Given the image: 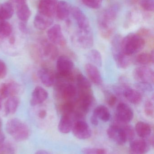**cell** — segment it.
I'll return each mask as SVG.
<instances>
[{
	"instance_id": "16",
	"label": "cell",
	"mask_w": 154,
	"mask_h": 154,
	"mask_svg": "<svg viewBox=\"0 0 154 154\" xmlns=\"http://www.w3.org/2000/svg\"><path fill=\"white\" fill-rule=\"evenodd\" d=\"M53 18L38 13L34 17L33 25L34 27L39 30H44L52 25Z\"/></svg>"
},
{
	"instance_id": "29",
	"label": "cell",
	"mask_w": 154,
	"mask_h": 154,
	"mask_svg": "<svg viewBox=\"0 0 154 154\" xmlns=\"http://www.w3.org/2000/svg\"><path fill=\"white\" fill-rule=\"evenodd\" d=\"M93 115H95L98 119H101L105 122L109 121L111 118V115L108 109L103 105L96 107L94 109Z\"/></svg>"
},
{
	"instance_id": "43",
	"label": "cell",
	"mask_w": 154,
	"mask_h": 154,
	"mask_svg": "<svg viewBox=\"0 0 154 154\" xmlns=\"http://www.w3.org/2000/svg\"><path fill=\"white\" fill-rule=\"evenodd\" d=\"M19 29L23 33L27 34L29 32L27 22H25L20 21L18 24Z\"/></svg>"
},
{
	"instance_id": "8",
	"label": "cell",
	"mask_w": 154,
	"mask_h": 154,
	"mask_svg": "<svg viewBox=\"0 0 154 154\" xmlns=\"http://www.w3.org/2000/svg\"><path fill=\"white\" fill-rule=\"evenodd\" d=\"M71 131L74 136L81 140L88 139L92 135V132L89 126L83 120L75 121L73 123Z\"/></svg>"
},
{
	"instance_id": "51",
	"label": "cell",
	"mask_w": 154,
	"mask_h": 154,
	"mask_svg": "<svg viewBox=\"0 0 154 154\" xmlns=\"http://www.w3.org/2000/svg\"><path fill=\"white\" fill-rule=\"evenodd\" d=\"M2 119L0 118V132H2Z\"/></svg>"
},
{
	"instance_id": "27",
	"label": "cell",
	"mask_w": 154,
	"mask_h": 154,
	"mask_svg": "<svg viewBox=\"0 0 154 154\" xmlns=\"http://www.w3.org/2000/svg\"><path fill=\"white\" fill-rule=\"evenodd\" d=\"M135 131L138 136L144 139L150 136L152 133V128L147 123L139 121L136 125Z\"/></svg>"
},
{
	"instance_id": "44",
	"label": "cell",
	"mask_w": 154,
	"mask_h": 154,
	"mask_svg": "<svg viewBox=\"0 0 154 154\" xmlns=\"http://www.w3.org/2000/svg\"><path fill=\"white\" fill-rule=\"evenodd\" d=\"M47 116V111L45 109H42L38 113V117L41 119H44Z\"/></svg>"
},
{
	"instance_id": "45",
	"label": "cell",
	"mask_w": 154,
	"mask_h": 154,
	"mask_svg": "<svg viewBox=\"0 0 154 154\" xmlns=\"http://www.w3.org/2000/svg\"><path fill=\"white\" fill-rule=\"evenodd\" d=\"M90 122L92 125L95 126H97L99 124V119L95 115H92L90 118Z\"/></svg>"
},
{
	"instance_id": "28",
	"label": "cell",
	"mask_w": 154,
	"mask_h": 154,
	"mask_svg": "<svg viewBox=\"0 0 154 154\" xmlns=\"http://www.w3.org/2000/svg\"><path fill=\"white\" fill-rule=\"evenodd\" d=\"M154 51L152 52H143L138 54L135 58L136 62L139 65L146 66L153 64Z\"/></svg>"
},
{
	"instance_id": "47",
	"label": "cell",
	"mask_w": 154,
	"mask_h": 154,
	"mask_svg": "<svg viewBox=\"0 0 154 154\" xmlns=\"http://www.w3.org/2000/svg\"><path fill=\"white\" fill-rule=\"evenodd\" d=\"M5 140V136L2 132H0V144L3 143Z\"/></svg>"
},
{
	"instance_id": "17",
	"label": "cell",
	"mask_w": 154,
	"mask_h": 154,
	"mask_svg": "<svg viewBox=\"0 0 154 154\" xmlns=\"http://www.w3.org/2000/svg\"><path fill=\"white\" fill-rule=\"evenodd\" d=\"M85 70L91 82L96 85L102 84L103 79L97 67L91 63H88L85 66Z\"/></svg>"
},
{
	"instance_id": "34",
	"label": "cell",
	"mask_w": 154,
	"mask_h": 154,
	"mask_svg": "<svg viewBox=\"0 0 154 154\" xmlns=\"http://www.w3.org/2000/svg\"><path fill=\"white\" fill-rule=\"evenodd\" d=\"M135 88L141 94L142 93L148 94L153 91L152 84L148 82H137L135 84Z\"/></svg>"
},
{
	"instance_id": "50",
	"label": "cell",
	"mask_w": 154,
	"mask_h": 154,
	"mask_svg": "<svg viewBox=\"0 0 154 154\" xmlns=\"http://www.w3.org/2000/svg\"><path fill=\"white\" fill-rule=\"evenodd\" d=\"M2 99L0 97V110L2 109Z\"/></svg>"
},
{
	"instance_id": "10",
	"label": "cell",
	"mask_w": 154,
	"mask_h": 154,
	"mask_svg": "<svg viewBox=\"0 0 154 154\" xmlns=\"http://www.w3.org/2000/svg\"><path fill=\"white\" fill-rule=\"evenodd\" d=\"M22 91V87L14 82H5L0 86V97L6 99L12 96H16Z\"/></svg>"
},
{
	"instance_id": "39",
	"label": "cell",
	"mask_w": 154,
	"mask_h": 154,
	"mask_svg": "<svg viewBox=\"0 0 154 154\" xmlns=\"http://www.w3.org/2000/svg\"><path fill=\"white\" fill-rule=\"evenodd\" d=\"M144 112L147 116L153 117L154 108L153 101L152 100H147L146 101L144 105Z\"/></svg>"
},
{
	"instance_id": "12",
	"label": "cell",
	"mask_w": 154,
	"mask_h": 154,
	"mask_svg": "<svg viewBox=\"0 0 154 154\" xmlns=\"http://www.w3.org/2000/svg\"><path fill=\"white\" fill-rule=\"evenodd\" d=\"M58 2V0H39L38 13L52 18L55 14Z\"/></svg>"
},
{
	"instance_id": "33",
	"label": "cell",
	"mask_w": 154,
	"mask_h": 154,
	"mask_svg": "<svg viewBox=\"0 0 154 154\" xmlns=\"http://www.w3.org/2000/svg\"><path fill=\"white\" fill-rule=\"evenodd\" d=\"M76 109V103L72 100L65 101L60 106V110L62 115L71 116Z\"/></svg>"
},
{
	"instance_id": "52",
	"label": "cell",
	"mask_w": 154,
	"mask_h": 154,
	"mask_svg": "<svg viewBox=\"0 0 154 154\" xmlns=\"http://www.w3.org/2000/svg\"><path fill=\"white\" fill-rule=\"evenodd\" d=\"M1 39H2V38H1V37H0V40H1Z\"/></svg>"
},
{
	"instance_id": "1",
	"label": "cell",
	"mask_w": 154,
	"mask_h": 154,
	"mask_svg": "<svg viewBox=\"0 0 154 154\" xmlns=\"http://www.w3.org/2000/svg\"><path fill=\"white\" fill-rule=\"evenodd\" d=\"M119 6L114 5L107 9L98 21L99 28L101 36L104 38H110L113 32L112 23L117 17Z\"/></svg>"
},
{
	"instance_id": "36",
	"label": "cell",
	"mask_w": 154,
	"mask_h": 154,
	"mask_svg": "<svg viewBox=\"0 0 154 154\" xmlns=\"http://www.w3.org/2000/svg\"><path fill=\"white\" fill-rule=\"evenodd\" d=\"M0 154H15L14 146L9 142L0 144Z\"/></svg>"
},
{
	"instance_id": "2",
	"label": "cell",
	"mask_w": 154,
	"mask_h": 154,
	"mask_svg": "<svg viewBox=\"0 0 154 154\" xmlns=\"http://www.w3.org/2000/svg\"><path fill=\"white\" fill-rule=\"evenodd\" d=\"M145 40L138 34L129 33L121 41L122 52L127 56L132 55L142 51L145 46Z\"/></svg>"
},
{
	"instance_id": "31",
	"label": "cell",
	"mask_w": 154,
	"mask_h": 154,
	"mask_svg": "<svg viewBox=\"0 0 154 154\" xmlns=\"http://www.w3.org/2000/svg\"><path fill=\"white\" fill-rule=\"evenodd\" d=\"M88 59L93 63V65L101 67L102 66V56L99 51L96 49H93L89 51L87 55Z\"/></svg>"
},
{
	"instance_id": "6",
	"label": "cell",
	"mask_w": 154,
	"mask_h": 154,
	"mask_svg": "<svg viewBox=\"0 0 154 154\" xmlns=\"http://www.w3.org/2000/svg\"><path fill=\"white\" fill-rule=\"evenodd\" d=\"M75 40L78 46L81 48L87 49L92 48L94 44V38L91 29H80L76 34Z\"/></svg>"
},
{
	"instance_id": "9",
	"label": "cell",
	"mask_w": 154,
	"mask_h": 154,
	"mask_svg": "<svg viewBox=\"0 0 154 154\" xmlns=\"http://www.w3.org/2000/svg\"><path fill=\"white\" fill-rule=\"evenodd\" d=\"M154 74L153 70L152 68L144 66L135 69L133 75L134 79L137 82H148L153 84Z\"/></svg>"
},
{
	"instance_id": "46",
	"label": "cell",
	"mask_w": 154,
	"mask_h": 154,
	"mask_svg": "<svg viewBox=\"0 0 154 154\" xmlns=\"http://www.w3.org/2000/svg\"><path fill=\"white\" fill-rule=\"evenodd\" d=\"M15 42V37L14 36H10V38L9 39V42L11 45H13L14 44Z\"/></svg>"
},
{
	"instance_id": "42",
	"label": "cell",
	"mask_w": 154,
	"mask_h": 154,
	"mask_svg": "<svg viewBox=\"0 0 154 154\" xmlns=\"http://www.w3.org/2000/svg\"><path fill=\"white\" fill-rule=\"evenodd\" d=\"M106 99L107 102L108 104V106L113 107L115 105L117 101V97L115 95L112 93H108L107 94Z\"/></svg>"
},
{
	"instance_id": "15",
	"label": "cell",
	"mask_w": 154,
	"mask_h": 154,
	"mask_svg": "<svg viewBox=\"0 0 154 154\" xmlns=\"http://www.w3.org/2000/svg\"><path fill=\"white\" fill-rule=\"evenodd\" d=\"M49 94L47 91L40 86H37L33 91L30 103L32 106L42 104L48 98Z\"/></svg>"
},
{
	"instance_id": "25",
	"label": "cell",
	"mask_w": 154,
	"mask_h": 154,
	"mask_svg": "<svg viewBox=\"0 0 154 154\" xmlns=\"http://www.w3.org/2000/svg\"><path fill=\"white\" fill-rule=\"evenodd\" d=\"M42 52L44 56L52 60H54L58 55V51L56 45L50 42L44 41L42 42Z\"/></svg>"
},
{
	"instance_id": "19",
	"label": "cell",
	"mask_w": 154,
	"mask_h": 154,
	"mask_svg": "<svg viewBox=\"0 0 154 154\" xmlns=\"http://www.w3.org/2000/svg\"><path fill=\"white\" fill-rule=\"evenodd\" d=\"M71 9L70 5L67 2L63 1L58 2L55 14L59 20H67L71 13Z\"/></svg>"
},
{
	"instance_id": "11",
	"label": "cell",
	"mask_w": 154,
	"mask_h": 154,
	"mask_svg": "<svg viewBox=\"0 0 154 154\" xmlns=\"http://www.w3.org/2000/svg\"><path fill=\"white\" fill-rule=\"evenodd\" d=\"M107 133L108 137L117 144L122 145L127 141L124 132L121 125L118 123L109 127L107 130Z\"/></svg>"
},
{
	"instance_id": "18",
	"label": "cell",
	"mask_w": 154,
	"mask_h": 154,
	"mask_svg": "<svg viewBox=\"0 0 154 154\" xmlns=\"http://www.w3.org/2000/svg\"><path fill=\"white\" fill-rule=\"evenodd\" d=\"M38 76L42 83L46 87H51L55 83V75L52 71L42 68L38 71Z\"/></svg>"
},
{
	"instance_id": "20",
	"label": "cell",
	"mask_w": 154,
	"mask_h": 154,
	"mask_svg": "<svg viewBox=\"0 0 154 154\" xmlns=\"http://www.w3.org/2000/svg\"><path fill=\"white\" fill-rule=\"evenodd\" d=\"M123 94L128 101L134 105H138L142 102L143 96L142 94L136 89L129 88H126L123 91Z\"/></svg>"
},
{
	"instance_id": "5",
	"label": "cell",
	"mask_w": 154,
	"mask_h": 154,
	"mask_svg": "<svg viewBox=\"0 0 154 154\" xmlns=\"http://www.w3.org/2000/svg\"><path fill=\"white\" fill-rule=\"evenodd\" d=\"M134 116V111L128 105L124 103L118 104L116 112V119L118 123L128 124L132 121Z\"/></svg>"
},
{
	"instance_id": "26",
	"label": "cell",
	"mask_w": 154,
	"mask_h": 154,
	"mask_svg": "<svg viewBox=\"0 0 154 154\" xmlns=\"http://www.w3.org/2000/svg\"><path fill=\"white\" fill-rule=\"evenodd\" d=\"M16 14L20 21L27 22L31 15V11L28 5L25 3L17 5Z\"/></svg>"
},
{
	"instance_id": "32",
	"label": "cell",
	"mask_w": 154,
	"mask_h": 154,
	"mask_svg": "<svg viewBox=\"0 0 154 154\" xmlns=\"http://www.w3.org/2000/svg\"><path fill=\"white\" fill-rule=\"evenodd\" d=\"M13 27L6 20L0 21V37L1 38H7L11 35Z\"/></svg>"
},
{
	"instance_id": "4",
	"label": "cell",
	"mask_w": 154,
	"mask_h": 154,
	"mask_svg": "<svg viewBox=\"0 0 154 154\" xmlns=\"http://www.w3.org/2000/svg\"><path fill=\"white\" fill-rule=\"evenodd\" d=\"M56 91L59 97L65 101L72 100L77 94V89L72 83L55 79Z\"/></svg>"
},
{
	"instance_id": "13",
	"label": "cell",
	"mask_w": 154,
	"mask_h": 154,
	"mask_svg": "<svg viewBox=\"0 0 154 154\" xmlns=\"http://www.w3.org/2000/svg\"><path fill=\"white\" fill-rule=\"evenodd\" d=\"M71 13L77 21L80 29L86 30L91 29L89 20L79 7L75 6L72 8Z\"/></svg>"
},
{
	"instance_id": "40",
	"label": "cell",
	"mask_w": 154,
	"mask_h": 154,
	"mask_svg": "<svg viewBox=\"0 0 154 154\" xmlns=\"http://www.w3.org/2000/svg\"><path fill=\"white\" fill-rule=\"evenodd\" d=\"M140 5L143 10L147 11H154V0H141Z\"/></svg>"
},
{
	"instance_id": "22",
	"label": "cell",
	"mask_w": 154,
	"mask_h": 154,
	"mask_svg": "<svg viewBox=\"0 0 154 154\" xmlns=\"http://www.w3.org/2000/svg\"><path fill=\"white\" fill-rule=\"evenodd\" d=\"M20 100L17 96L9 97L4 104V114L5 116L13 115L17 111Z\"/></svg>"
},
{
	"instance_id": "38",
	"label": "cell",
	"mask_w": 154,
	"mask_h": 154,
	"mask_svg": "<svg viewBox=\"0 0 154 154\" xmlns=\"http://www.w3.org/2000/svg\"><path fill=\"white\" fill-rule=\"evenodd\" d=\"M81 152L83 154H106V151L103 148L85 147Z\"/></svg>"
},
{
	"instance_id": "30",
	"label": "cell",
	"mask_w": 154,
	"mask_h": 154,
	"mask_svg": "<svg viewBox=\"0 0 154 154\" xmlns=\"http://www.w3.org/2000/svg\"><path fill=\"white\" fill-rule=\"evenodd\" d=\"M75 79L78 90H84L91 89V82L83 74L78 73Z\"/></svg>"
},
{
	"instance_id": "23",
	"label": "cell",
	"mask_w": 154,
	"mask_h": 154,
	"mask_svg": "<svg viewBox=\"0 0 154 154\" xmlns=\"http://www.w3.org/2000/svg\"><path fill=\"white\" fill-rule=\"evenodd\" d=\"M114 60L117 66L121 69H126L130 66L132 62L130 56L124 54L122 51L113 53Z\"/></svg>"
},
{
	"instance_id": "53",
	"label": "cell",
	"mask_w": 154,
	"mask_h": 154,
	"mask_svg": "<svg viewBox=\"0 0 154 154\" xmlns=\"http://www.w3.org/2000/svg\"></svg>"
},
{
	"instance_id": "35",
	"label": "cell",
	"mask_w": 154,
	"mask_h": 154,
	"mask_svg": "<svg viewBox=\"0 0 154 154\" xmlns=\"http://www.w3.org/2000/svg\"><path fill=\"white\" fill-rule=\"evenodd\" d=\"M120 124L125 134L127 141L131 142L134 140L135 136V131L133 127L130 125H127V124Z\"/></svg>"
},
{
	"instance_id": "37",
	"label": "cell",
	"mask_w": 154,
	"mask_h": 154,
	"mask_svg": "<svg viewBox=\"0 0 154 154\" xmlns=\"http://www.w3.org/2000/svg\"><path fill=\"white\" fill-rule=\"evenodd\" d=\"M103 0H81L84 5L91 9H97L100 7Z\"/></svg>"
},
{
	"instance_id": "14",
	"label": "cell",
	"mask_w": 154,
	"mask_h": 154,
	"mask_svg": "<svg viewBox=\"0 0 154 154\" xmlns=\"http://www.w3.org/2000/svg\"><path fill=\"white\" fill-rule=\"evenodd\" d=\"M131 154H145L149 152L150 145L144 139L133 140L130 145Z\"/></svg>"
},
{
	"instance_id": "49",
	"label": "cell",
	"mask_w": 154,
	"mask_h": 154,
	"mask_svg": "<svg viewBox=\"0 0 154 154\" xmlns=\"http://www.w3.org/2000/svg\"><path fill=\"white\" fill-rule=\"evenodd\" d=\"M35 154H51L49 152L47 151H45V150H39L38 151V152H36V153Z\"/></svg>"
},
{
	"instance_id": "7",
	"label": "cell",
	"mask_w": 154,
	"mask_h": 154,
	"mask_svg": "<svg viewBox=\"0 0 154 154\" xmlns=\"http://www.w3.org/2000/svg\"><path fill=\"white\" fill-rule=\"evenodd\" d=\"M47 33L49 41L52 44L61 47L66 46L67 42L59 24H56L52 26L49 29Z\"/></svg>"
},
{
	"instance_id": "41",
	"label": "cell",
	"mask_w": 154,
	"mask_h": 154,
	"mask_svg": "<svg viewBox=\"0 0 154 154\" xmlns=\"http://www.w3.org/2000/svg\"><path fill=\"white\" fill-rule=\"evenodd\" d=\"M7 68L6 64L2 60H0V79L5 78L7 75Z\"/></svg>"
},
{
	"instance_id": "24",
	"label": "cell",
	"mask_w": 154,
	"mask_h": 154,
	"mask_svg": "<svg viewBox=\"0 0 154 154\" xmlns=\"http://www.w3.org/2000/svg\"><path fill=\"white\" fill-rule=\"evenodd\" d=\"M14 14L13 5L10 2L0 3V20H7L11 19Z\"/></svg>"
},
{
	"instance_id": "21",
	"label": "cell",
	"mask_w": 154,
	"mask_h": 154,
	"mask_svg": "<svg viewBox=\"0 0 154 154\" xmlns=\"http://www.w3.org/2000/svg\"><path fill=\"white\" fill-rule=\"evenodd\" d=\"M74 122L71 116L62 115L58 126L59 131L62 134H68L72 130Z\"/></svg>"
},
{
	"instance_id": "3",
	"label": "cell",
	"mask_w": 154,
	"mask_h": 154,
	"mask_svg": "<svg viewBox=\"0 0 154 154\" xmlns=\"http://www.w3.org/2000/svg\"><path fill=\"white\" fill-rule=\"evenodd\" d=\"M5 129L6 132L17 142L26 140L30 136L29 127L18 119H9L5 125Z\"/></svg>"
},
{
	"instance_id": "48",
	"label": "cell",
	"mask_w": 154,
	"mask_h": 154,
	"mask_svg": "<svg viewBox=\"0 0 154 154\" xmlns=\"http://www.w3.org/2000/svg\"><path fill=\"white\" fill-rule=\"evenodd\" d=\"M17 4V5L20 4L25 3H26V0H11Z\"/></svg>"
}]
</instances>
